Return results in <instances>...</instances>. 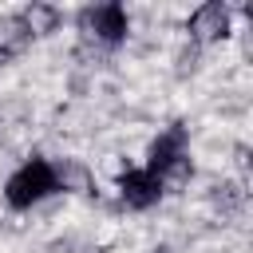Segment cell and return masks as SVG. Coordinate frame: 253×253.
Segmentation results:
<instances>
[{
    "mask_svg": "<svg viewBox=\"0 0 253 253\" xmlns=\"http://www.w3.org/2000/svg\"><path fill=\"white\" fill-rule=\"evenodd\" d=\"M119 194H123V202H126L130 210H150V206L162 198V178L150 174L146 166H142V170H126L123 182H119Z\"/></svg>",
    "mask_w": 253,
    "mask_h": 253,
    "instance_id": "cell-3",
    "label": "cell"
},
{
    "mask_svg": "<svg viewBox=\"0 0 253 253\" xmlns=\"http://www.w3.org/2000/svg\"><path fill=\"white\" fill-rule=\"evenodd\" d=\"M55 190H59V174H55V166H51L47 158H32V162H24V166L8 178L4 198H8L12 210H32L36 202H43V198L55 194Z\"/></svg>",
    "mask_w": 253,
    "mask_h": 253,
    "instance_id": "cell-1",
    "label": "cell"
},
{
    "mask_svg": "<svg viewBox=\"0 0 253 253\" xmlns=\"http://www.w3.org/2000/svg\"><path fill=\"white\" fill-rule=\"evenodd\" d=\"M182 166H186V130H182V126H174V130H166V134H158V138L150 142L146 170L162 178V174L182 170Z\"/></svg>",
    "mask_w": 253,
    "mask_h": 253,
    "instance_id": "cell-2",
    "label": "cell"
},
{
    "mask_svg": "<svg viewBox=\"0 0 253 253\" xmlns=\"http://www.w3.org/2000/svg\"><path fill=\"white\" fill-rule=\"evenodd\" d=\"M190 32L198 36V40H217V36H225L229 32V8L225 4H202L194 16H190Z\"/></svg>",
    "mask_w": 253,
    "mask_h": 253,
    "instance_id": "cell-5",
    "label": "cell"
},
{
    "mask_svg": "<svg viewBox=\"0 0 253 253\" xmlns=\"http://www.w3.org/2000/svg\"><path fill=\"white\" fill-rule=\"evenodd\" d=\"M83 28H87L91 36H99L103 43H119L130 24H126L123 4H99V8H87V12H83Z\"/></svg>",
    "mask_w": 253,
    "mask_h": 253,
    "instance_id": "cell-4",
    "label": "cell"
}]
</instances>
